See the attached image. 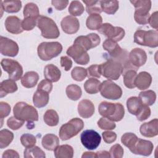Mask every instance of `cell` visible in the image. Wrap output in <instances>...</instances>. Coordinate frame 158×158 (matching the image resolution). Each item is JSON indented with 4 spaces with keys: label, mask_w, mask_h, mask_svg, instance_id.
Segmentation results:
<instances>
[{
    "label": "cell",
    "mask_w": 158,
    "mask_h": 158,
    "mask_svg": "<svg viewBox=\"0 0 158 158\" xmlns=\"http://www.w3.org/2000/svg\"><path fill=\"white\" fill-rule=\"evenodd\" d=\"M99 114L113 122H119L124 117L125 109L120 103L101 102L98 107Z\"/></svg>",
    "instance_id": "1"
},
{
    "label": "cell",
    "mask_w": 158,
    "mask_h": 158,
    "mask_svg": "<svg viewBox=\"0 0 158 158\" xmlns=\"http://www.w3.org/2000/svg\"><path fill=\"white\" fill-rule=\"evenodd\" d=\"M15 117L22 121L33 122L38 120V114L37 110L32 106L25 102H18L13 109Z\"/></svg>",
    "instance_id": "2"
},
{
    "label": "cell",
    "mask_w": 158,
    "mask_h": 158,
    "mask_svg": "<svg viewBox=\"0 0 158 158\" xmlns=\"http://www.w3.org/2000/svg\"><path fill=\"white\" fill-rule=\"evenodd\" d=\"M36 26L41 30V36L44 38L56 39L60 36V31L56 23L49 17L40 15L37 19Z\"/></svg>",
    "instance_id": "3"
},
{
    "label": "cell",
    "mask_w": 158,
    "mask_h": 158,
    "mask_svg": "<svg viewBox=\"0 0 158 158\" xmlns=\"http://www.w3.org/2000/svg\"><path fill=\"white\" fill-rule=\"evenodd\" d=\"M99 69L101 75L109 80H117L122 73V64L115 60L109 59L100 65Z\"/></svg>",
    "instance_id": "4"
},
{
    "label": "cell",
    "mask_w": 158,
    "mask_h": 158,
    "mask_svg": "<svg viewBox=\"0 0 158 158\" xmlns=\"http://www.w3.org/2000/svg\"><path fill=\"white\" fill-rule=\"evenodd\" d=\"M62 51V44L57 41L43 42L37 48L38 57L42 60H49L58 56Z\"/></svg>",
    "instance_id": "5"
},
{
    "label": "cell",
    "mask_w": 158,
    "mask_h": 158,
    "mask_svg": "<svg viewBox=\"0 0 158 158\" xmlns=\"http://www.w3.org/2000/svg\"><path fill=\"white\" fill-rule=\"evenodd\" d=\"M130 2L135 7L134 19L136 22L139 25L148 23L150 17L149 13L151 8V1L149 0L131 1Z\"/></svg>",
    "instance_id": "6"
},
{
    "label": "cell",
    "mask_w": 158,
    "mask_h": 158,
    "mask_svg": "<svg viewBox=\"0 0 158 158\" xmlns=\"http://www.w3.org/2000/svg\"><path fill=\"white\" fill-rule=\"evenodd\" d=\"M84 127L83 120L79 118H73L62 125L59 130L60 138L65 141L76 136Z\"/></svg>",
    "instance_id": "7"
},
{
    "label": "cell",
    "mask_w": 158,
    "mask_h": 158,
    "mask_svg": "<svg viewBox=\"0 0 158 158\" xmlns=\"http://www.w3.org/2000/svg\"><path fill=\"white\" fill-rule=\"evenodd\" d=\"M134 42L139 45L156 48L158 46V31L156 30H138L134 34Z\"/></svg>",
    "instance_id": "8"
},
{
    "label": "cell",
    "mask_w": 158,
    "mask_h": 158,
    "mask_svg": "<svg viewBox=\"0 0 158 158\" xmlns=\"http://www.w3.org/2000/svg\"><path fill=\"white\" fill-rule=\"evenodd\" d=\"M2 69L8 73L9 78L17 81L21 78L23 74V68L17 60L10 59H2L1 61Z\"/></svg>",
    "instance_id": "9"
},
{
    "label": "cell",
    "mask_w": 158,
    "mask_h": 158,
    "mask_svg": "<svg viewBox=\"0 0 158 158\" xmlns=\"http://www.w3.org/2000/svg\"><path fill=\"white\" fill-rule=\"evenodd\" d=\"M100 93L104 98L112 100L120 99L122 95V90L120 86L109 80H105L101 83Z\"/></svg>",
    "instance_id": "10"
},
{
    "label": "cell",
    "mask_w": 158,
    "mask_h": 158,
    "mask_svg": "<svg viewBox=\"0 0 158 158\" xmlns=\"http://www.w3.org/2000/svg\"><path fill=\"white\" fill-rule=\"evenodd\" d=\"M80 140L85 148L89 150H94L99 146L101 138L99 134L95 130H86L81 133Z\"/></svg>",
    "instance_id": "11"
},
{
    "label": "cell",
    "mask_w": 158,
    "mask_h": 158,
    "mask_svg": "<svg viewBox=\"0 0 158 158\" xmlns=\"http://www.w3.org/2000/svg\"><path fill=\"white\" fill-rule=\"evenodd\" d=\"M98 31L108 38L115 42L122 40L125 36V30L120 27H114L109 23H104L102 24L101 27Z\"/></svg>",
    "instance_id": "12"
},
{
    "label": "cell",
    "mask_w": 158,
    "mask_h": 158,
    "mask_svg": "<svg viewBox=\"0 0 158 158\" xmlns=\"http://www.w3.org/2000/svg\"><path fill=\"white\" fill-rule=\"evenodd\" d=\"M66 52L78 64L86 65L89 62V56L87 51L78 44H73L67 49Z\"/></svg>",
    "instance_id": "13"
},
{
    "label": "cell",
    "mask_w": 158,
    "mask_h": 158,
    "mask_svg": "<svg viewBox=\"0 0 158 158\" xmlns=\"http://www.w3.org/2000/svg\"><path fill=\"white\" fill-rule=\"evenodd\" d=\"M101 38L96 33H89L85 36H79L74 41L73 44H78L85 51L94 48L100 44Z\"/></svg>",
    "instance_id": "14"
},
{
    "label": "cell",
    "mask_w": 158,
    "mask_h": 158,
    "mask_svg": "<svg viewBox=\"0 0 158 158\" xmlns=\"http://www.w3.org/2000/svg\"><path fill=\"white\" fill-rule=\"evenodd\" d=\"M19 51V48L17 43L6 37L2 36L0 38V51L3 56L9 57L16 56Z\"/></svg>",
    "instance_id": "15"
},
{
    "label": "cell",
    "mask_w": 158,
    "mask_h": 158,
    "mask_svg": "<svg viewBox=\"0 0 158 158\" xmlns=\"http://www.w3.org/2000/svg\"><path fill=\"white\" fill-rule=\"evenodd\" d=\"M138 69V68L132 65L129 60L123 66L122 74L123 75L124 85L127 88L133 89L136 87L135 81L137 75L136 71Z\"/></svg>",
    "instance_id": "16"
},
{
    "label": "cell",
    "mask_w": 158,
    "mask_h": 158,
    "mask_svg": "<svg viewBox=\"0 0 158 158\" xmlns=\"http://www.w3.org/2000/svg\"><path fill=\"white\" fill-rule=\"evenodd\" d=\"M154 148V145L151 141L138 138L137 141L130 151L135 154L144 156H148L151 154Z\"/></svg>",
    "instance_id": "17"
},
{
    "label": "cell",
    "mask_w": 158,
    "mask_h": 158,
    "mask_svg": "<svg viewBox=\"0 0 158 158\" xmlns=\"http://www.w3.org/2000/svg\"><path fill=\"white\" fill-rule=\"evenodd\" d=\"M128 60L132 65L139 68L145 64L147 60V54L144 50L136 48L133 49L128 54Z\"/></svg>",
    "instance_id": "18"
},
{
    "label": "cell",
    "mask_w": 158,
    "mask_h": 158,
    "mask_svg": "<svg viewBox=\"0 0 158 158\" xmlns=\"http://www.w3.org/2000/svg\"><path fill=\"white\" fill-rule=\"evenodd\" d=\"M60 25L64 33L70 35L76 33L78 31L80 22L76 17L72 15H67L62 19Z\"/></svg>",
    "instance_id": "19"
},
{
    "label": "cell",
    "mask_w": 158,
    "mask_h": 158,
    "mask_svg": "<svg viewBox=\"0 0 158 158\" xmlns=\"http://www.w3.org/2000/svg\"><path fill=\"white\" fill-rule=\"evenodd\" d=\"M139 131L142 136L147 138H152L158 135V120L154 118L148 122L143 123L139 128Z\"/></svg>",
    "instance_id": "20"
},
{
    "label": "cell",
    "mask_w": 158,
    "mask_h": 158,
    "mask_svg": "<svg viewBox=\"0 0 158 158\" xmlns=\"http://www.w3.org/2000/svg\"><path fill=\"white\" fill-rule=\"evenodd\" d=\"M22 20L17 16H8L4 23L6 30L12 34H20L22 33L23 30L22 26Z\"/></svg>",
    "instance_id": "21"
},
{
    "label": "cell",
    "mask_w": 158,
    "mask_h": 158,
    "mask_svg": "<svg viewBox=\"0 0 158 158\" xmlns=\"http://www.w3.org/2000/svg\"><path fill=\"white\" fill-rule=\"evenodd\" d=\"M78 112L84 118L91 117L94 112V106L89 99H83L78 104Z\"/></svg>",
    "instance_id": "22"
},
{
    "label": "cell",
    "mask_w": 158,
    "mask_h": 158,
    "mask_svg": "<svg viewBox=\"0 0 158 158\" xmlns=\"http://www.w3.org/2000/svg\"><path fill=\"white\" fill-rule=\"evenodd\" d=\"M152 83V77L147 72H141L137 74L135 84V86L140 90L148 89Z\"/></svg>",
    "instance_id": "23"
},
{
    "label": "cell",
    "mask_w": 158,
    "mask_h": 158,
    "mask_svg": "<svg viewBox=\"0 0 158 158\" xmlns=\"http://www.w3.org/2000/svg\"><path fill=\"white\" fill-rule=\"evenodd\" d=\"M44 76L46 80L51 82H57L60 78L61 72L57 66L51 64L45 66Z\"/></svg>",
    "instance_id": "24"
},
{
    "label": "cell",
    "mask_w": 158,
    "mask_h": 158,
    "mask_svg": "<svg viewBox=\"0 0 158 158\" xmlns=\"http://www.w3.org/2000/svg\"><path fill=\"white\" fill-rule=\"evenodd\" d=\"M49 99V93L40 89H37L33 96V102L36 107L41 108L46 106Z\"/></svg>",
    "instance_id": "25"
},
{
    "label": "cell",
    "mask_w": 158,
    "mask_h": 158,
    "mask_svg": "<svg viewBox=\"0 0 158 158\" xmlns=\"http://www.w3.org/2000/svg\"><path fill=\"white\" fill-rule=\"evenodd\" d=\"M39 80V75L35 71L26 72L21 78V84L23 86L31 88L35 86Z\"/></svg>",
    "instance_id": "26"
},
{
    "label": "cell",
    "mask_w": 158,
    "mask_h": 158,
    "mask_svg": "<svg viewBox=\"0 0 158 158\" xmlns=\"http://www.w3.org/2000/svg\"><path fill=\"white\" fill-rule=\"evenodd\" d=\"M41 144L44 149L48 151H54L59 144V139L56 135L48 133L43 137Z\"/></svg>",
    "instance_id": "27"
},
{
    "label": "cell",
    "mask_w": 158,
    "mask_h": 158,
    "mask_svg": "<svg viewBox=\"0 0 158 158\" xmlns=\"http://www.w3.org/2000/svg\"><path fill=\"white\" fill-rule=\"evenodd\" d=\"M18 89L14 80L7 79L3 80L0 84V97L2 98L9 93H13Z\"/></svg>",
    "instance_id": "28"
},
{
    "label": "cell",
    "mask_w": 158,
    "mask_h": 158,
    "mask_svg": "<svg viewBox=\"0 0 158 158\" xmlns=\"http://www.w3.org/2000/svg\"><path fill=\"white\" fill-rule=\"evenodd\" d=\"M1 9L8 13L18 12L22 8L20 1H1Z\"/></svg>",
    "instance_id": "29"
},
{
    "label": "cell",
    "mask_w": 158,
    "mask_h": 158,
    "mask_svg": "<svg viewBox=\"0 0 158 158\" xmlns=\"http://www.w3.org/2000/svg\"><path fill=\"white\" fill-rule=\"evenodd\" d=\"M54 156L56 158H72L73 156V149L68 144L58 146L54 150Z\"/></svg>",
    "instance_id": "30"
},
{
    "label": "cell",
    "mask_w": 158,
    "mask_h": 158,
    "mask_svg": "<svg viewBox=\"0 0 158 158\" xmlns=\"http://www.w3.org/2000/svg\"><path fill=\"white\" fill-rule=\"evenodd\" d=\"M102 12L109 15L114 14L119 7V2L118 1H99Z\"/></svg>",
    "instance_id": "31"
},
{
    "label": "cell",
    "mask_w": 158,
    "mask_h": 158,
    "mask_svg": "<svg viewBox=\"0 0 158 158\" xmlns=\"http://www.w3.org/2000/svg\"><path fill=\"white\" fill-rule=\"evenodd\" d=\"M102 24V18L100 14L89 15L86 20V27L91 30H98Z\"/></svg>",
    "instance_id": "32"
},
{
    "label": "cell",
    "mask_w": 158,
    "mask_h": 158,
    "mask_svg": "<svg viewBox=\"0 0 158 158\" xmlns=\"http://www.w3.org/2000/svg\"><path fill=\"white\" fill-rule=\"evenodd\" d=\"M101 83V81L94 78H88L84 84V89L88 94H96L100 91Z\"/></svg>",
    "instance_id": "33"
},
{
    "label": "cell",
    "mask_w": 158,
    "mask_h": 158,
    "mask_svg": "<svg viewBox=\"0 0 158 158\" xmlns=\"http://www.w3.org/2000/svg\"><path fill=\"white\" fill-rule=\"evenodd\" d=\"M139 99L144 105L149 106L154 104L156 99V94L152 90H147L140 92Z\"/></svg>",
    "instance_id": "34"
},
{
    "label": "cell",
    "mask_w": 158,
    "mask_h": 158,
    "mask_svg": "<svg viewBox=\"0 0 158 158\" xmlns=\"http://www.w3.org/2000/svg\"><path fill=\"white\" fill-rule=\"evenodd\" d=\"M143 104L138 97L131 96L127 101V107L128 112L132 115H136L142 107Z\"/></svg>",
    "instance_id": "35"
},
{
    "label": "cell",
    "mask_w": 158,
    "mask_h": 158,
    "mask_svg": "<svg viewBox=\"0 0 158 158\" xmlns=\"http://www.w3.org/2000/svg\"><path fill=\"white\" fill-rule=\"evenodd\" d=\"M44 122L49 127L57 125L59 121V115L57 112L53 109H48L43 115Z\"/></svg>",
    "instance_id": "36"
},
{
    "label": "cell",
    "mask_w": 158,
    "mask_h": 158,
    "mask_svg": "<svg viewBox=\"0 0 158 158\" xmlns=\"http://www.w3.org/2000/svg\"><path fill=\"white\" fill-rule=\"evenodd\" d=\"M65 93L70 99L72 101H77L81 98L82 91L81 88L77 85L71 84L67 86Z\"/></svg>",
    "instance_id": "37"
},
{
    "label": "cell",
    "mask_w": 158,
    "mask_h": 158,
    "mask_svg": "<svg viewBox=\"0 0 158 158\" xmlns=\"http://www.w3.org/2000/svg\"><path fill=\"white\" fill-rule=\"evenodd\" d=\"M14 134L7 129H2L0 131V148L7 147L14 139Z\"/></svg>",
    "instance_id": "38"
},
{
    "label": "cell",
    "mask_w": 158,
    "mask_h": 158,
    "mask_svg": "<svg viewBox=\"0 0 158 158\" xmlns=\"http://www.w3.org/2000/svg\"><path fill=\"white\" fill-rule=\"evenodd\" d=\"M23 156L25 158H44L46 157L44 152L38 146H32L27 148L24 151Z\"/></svg>",
    "instance_id": "39"
},
{
    "label": "cell",
    "mask_w": 158,
    "mask_h": 158,
    "mask_svg": "<svg viewBox=\"0 0 158 158\" xmlns=\"http://www.w3.org/2000/svg\"><path fill=\"white\" fill-rule=\"evenodd\" d=\"M23 14L24 18H27V17L38 18L40 15L38 7L36 4L33 2L27 3L25 6Z\"/></svg>",
    "instance_id": "40"
},
{
    "label": "cell",
    "mask_w": 158,
    "mask_h": 158,
    "mask_svg": "<svg viewBox=\"0 0 158 158\" xmlns=\"http://www.w3.org/2000/svg\"><path fill=\"white\" fill-rule=\"evenodd\" d=\"M83 2L86 4V10L89 15L100 14L102 12L99 1L83 0Z\"/></svg>",
    "instance_id": "41"
},
{
    "label": "cell",
    "mask_w": 158,
    "mask_h": 158,
    "mask_svg": "<svg viewBox=\"0 0 158 158\" xmlns=\"http://www.w3.org/2000/svg\"><path fill=\"white\" fill-rule=\"evenodd\" d=\"M85 10L83 5L79 1H73L69 7V12L72 16H80Z\"/></svg>",
    "instance_id": "42"
},
{
    "label": "cell",
    "mask_w": 158,
    "mask_h": 158,
    "mask_svg": "<svg viewBox=\"0 0 158 158\" xmlns=\"http://www.w3.org/2000/svg\"><path fill=\"white\" fill-rule=\"evenodd\" d=\"M137 136L133 133H125L121 137L122 144L130 149L138 139Z\"/></svg>",
    "instance_id": "43"
},
{
    "label": "cell",
    "mask_w": 158,
    "mask_h": 158,
    "mask_svg": "<svg viewBox=\"0 0 158 158\" xmlns=\"http://www.w3.org/2000/svg\"><path fill=\"white\" fill-rule=\"evenodd\" d=\"M71 76L75 81H81L87 77V70L83 67H75L71 72Z\"/></svg>",
    "instance_id": "44"
},
{
    "label": "cell",
    "mask_w": 158,
    "mask_h": 158,
    "mask_svg": "<svg viewBox=\"0 0 158 158\" xmlns=\"http://www.w3.org/2000/svg\"><path fill=\"white\" fill-rule=\"evenodd\" d=\"M20 142L26 148H30L35 145L36 143V138L31 134L25 133L21 136Z\"/></svg>",
    "instance_id": "45"
},
{
    "label": "cell",
    "mask_w": 158,
    "mask_h": 158,
    "mask_svg": "<svg viewBox=\"0 0 158 158\" xmlns=\"http://www.w3.org/2000/svg\"><path fill=\"white\" fill-rule=\"evenodd\" d=\"M97 123L98 126L102 130H111L115 129L116 127V125L114 122L104 117L100 118Z\"/></svg>",
    "instance_id": "46"
},
{
    "label": "cell",
    "mask_w": 158,
    "mask_h": 158,
    "mask_svg": "<svg viewBox=\"0 0 158 158\" xmlns=\"http://www.w3.org/2000/svg\"><path fill=\"white\" fill-rule=\"evenodd\" d=\"M38 18L27 17L24 18L22 22V26L23 30L30 31L33 30L36 25V21Z\"/></svg>",
    "instance_id": "47"
},
{
    "label": "cell",
    "mask_w": 158,
    "mask_h": 158,
    "mask_svg": "<svg viewBox=\"0 0 158 158\" xmlns=\"http://www.w3.org/2000/svg\"><path fill=\"white\" fill-rule=\"evenodd\" d=\"M151 115V109L149 106L143 104L142 107L139 109L138 114L136 115L137 119L140 121L143 122L147 118H148Z\"/></svg>",
    "instance_id": "48"
},
{
    "label": "cell",
    "mask_w": 158,
    "mask_h": 158,
    "mask_svg": "<svg viewBox=\"0 0 158 158\" xmlns=\"http://www.w3.org/2000/svg\"><path fill=\"white\" fill-rule=\"evenodd\" d=\"M123 149L119 144H115L113 145L109 151L110 157L113 158H122L123 155Z\"/></svg>",
    "instance_id": "49"
},
{
    "label": "cell",
    "mask_w": 158,
    "mask_h": 158,
    "mask_svg": "<svg viewBox=\"0 0 158 158\" xmlns=\"http://www.w3.org/2000/svg\"><path fill=\"white\" fill-rule=\"evenodd\" d=\"M24 123L23 121L17 119L15 117H10L7 120V125L8 127L13 130H17L21 128Z\"/></svg>",
    "instance_id": "50"
},
{
    "label": "cell",
    "mask_w": 158,
    "mask_h": 158,
    "mask_svg": "<svg viewBox=\"0 0 158 158\" xmlns=\"http://www.w3.org/2000/svg\"><path fill=\"white\" fill-rule=\"evenodd\" d=\"M11 107L10 106L5 102L1 101L0 102V118L3 119V118L8 116L10 112Z\"/></svg>",
    "instance_id": "51"
},
{
    "label": "cell",
    "mask_w": 158,
    "mask_h": 158,
    "mask_svg": "<svg viewBox=\"0 0 158 158\" xmlns=\"http://www.w3.org/2000/svg\"><path fill=\"white\" fill-rule=\"evenodd\" d=\"M102 136L104 142L108 144H110L114 142L117 138V134L111 131H106L102 133Z\"/></svg>",
    "instance_id": "52"
},
{
    "label": "cell",
    "mask_w": 158,
    "mask_h": 158,
    "mask_svg": "<svg viewBox=\"0 0 158 158\" xmlns=\"http://www.w3.org/2000/svg\"><path fill=\"white\" fill-rule=\"evenodd\" d=\"M86 70H87V76L88 77L100 78L101 75L99 72V65H97V64L91 65L87 68Z\"/></svg>",
    "instance_id": "53"
},
{
    "label": "cell",
    "mask_w": 158,
    "mask_h": 158,
    "mask_svg": "<svg viewBox=\"0 0 158 158\" xmlns=\"http://www.w3.org/2000/svg\"><path fill=\"white\" fill-rule=\"evenodd\" d=\"M52 83L46 79L41 80L38 84L37 87V89L43 90L49 93L52 91Z\"/></svg>",
    "instance_id": "54"
},
{
    "label": "cell",
    "mask_w": 158,
    "mask_h": 158,
    "mask_svg": "<svg viewBox=\"0 0 158 158\" xmlns=\"http://www.w3.org/2000/svg\"><path fill=\"white\" fill-rule=\"evenodd\" d=\"M60 65L65 71H69L72 66V61L67 56H62L60 57Z\"/></svg>",
    "instance_id": "55"
},
{
    "label": "cell",
    "mask_w": 158,
    "mask_h": 158,
    "mask_svg": "<svg viewBox=\"0 0 158 158\" xmlns=\"http://www.w3.org/2000/svg\"><path fill=\"white\" fill-rule=\"evenodd\" d=\"M51 3L53 5V6L57 10H62L67 7V6L69 4V1H67V0H59V1L53 0L51 1Z\"/></svg>",
    "instance_id": "56"
},
{
    "label": "cell",
    "mask_w": 158,
    "mask_h": 158,
    "mask_svg": "<svg viewBox=\"0 0 158 158\" xmlns=\"http://www.w3.org/2000/svg\"><path fill=\"white\" fill-rule=\"evenodd\" d=\"M148 23L150 26L154 28L156 30L158 29V23H157V11L153 12L149 17L148 20Z\"/></svg>",
    "instance_id": "57"
},
{
    "label": "cell",
    "mask_w": 158,
    "mask_h": 158,
    "mask_svg": "<svg viewBox=\"0 0 158 158\" xmlns=\"http://www.w3.org/2000/svg\"><path fill=\"white\" fill-rule=\"evenodd\" d=\"M2 157V158H9V157L19 158L20 157V156L16 151L13 150V149H7L3 152Z\"/></svg>",
    "instance_id": "58"
},
{
    "label": "cell",
    "mask_w": 158,
    "mask_h": 158,
    "mask_svg": "<svg viewBox=\"0 0 158 158\" xmlns=\"http://www.w3.org/2000/svg\"><path fill=\"white\" fill-rule=\"evenodd\" d=\"M108 158L110 157L109 152L107 151H99L96 152V158Z\"/></svg>",
    "instance_id": "59"
},
{
    "label": "cell",
    "mask_w": 158,
    "mask_h": 158,
    "mask_svg": "<svg viewBox=\"0 0 158 158\" xmlns=\"http://www.w3.org/2000/svg\"><path fill=\"white\" fill-rule=\"evenodd\" d=\"M82 158L85 157H91V158H96V152H85L81 156Z\"/></svg>",
    "instance_id": "60"
}]
</instances>
